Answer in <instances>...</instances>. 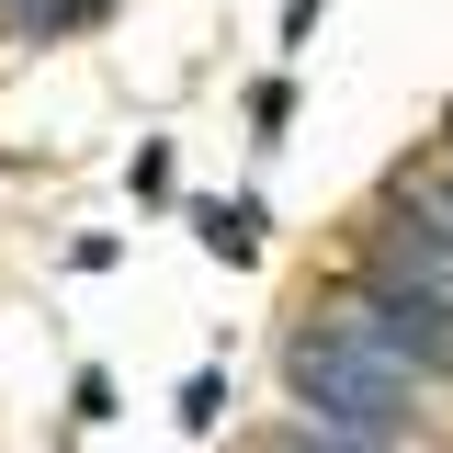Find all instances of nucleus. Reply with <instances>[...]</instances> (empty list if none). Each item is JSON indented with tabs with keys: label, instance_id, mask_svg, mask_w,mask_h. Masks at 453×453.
I'll list each match as a JSON object with an SVG mask.
<instances>
[{
	"label": "nucleus",
	"instance_id": "nucleus-3",
	"mask_svg": "<svg viewBox=\"0 0 453 453\" xmlns=\"http://www.w3.org/2000/svg\"><path fill=\"white\" fill-rule=\"evenodd\" d=\"M226 419V374L216 363H204V374H193V386H181V431H193V442H204V431H216Z\"/></svg>",
	"mask_w": 453,
	"mask_h": 453
},
{
	"label": "nucleus",
	"instance_id": "nucleus-1",
	"mask_svg": "<svg viewBox=\"0 0 453 453\" xmlns=\"http://www.w3.org/2000/svg\"><path fill=\"white\" fill-rule=\"evenodd\" d=\"M283 374H295V396H318L329 419H363V431L396 419V374L363 351V329H306L295 351H283Z\"/></svg>",
	"mask_w": 453,
	"mask_h": 453
},
{
	"label": "nucleus",
	"instance_id": "nucleus-4",
	"mask_svg": "<svg viewBox=\"0 0 453 453\" xmlns=\"http://www.w3.org/2000/svg\"><path fill=\"white\" fill-rule=\"evenodd\" d=\"M68 408H80V419H113V374H103V363H80V386H68Z\"/></svg>",
	"mask_w": 453,
	"mask_h": 453
},
{
	"label": "nucleus",
	"instance_id": "nucleus-2",
	"mask_svg": "<svg viewBox=\"0 0 453 453\" xmlns=\"http://www.w3.org/2000/svg\"><path fill=\"white\" fill-rule=\"evenodd\" d=\"M193 238L216 250L226 273H250V261H261V204H250V193H216V204H193Z\"/></svg>",
	"mask_w": 453,
	"mask_h": 453
},
{
	"label": "nucleus",
	"instance_id": "nucleus-5",
	"mask_svg": "<svg viewBox=\"0 0 453 453\" xmlns=\"http://www.w3.org/2000/svg\"><path fill=\"white\" fill-rule=\"evenodd\" d=\"M283 113H295V91H283V80H261V91H250V125H261V148L283 136Z\"/></svg>",
	"mask_w": 453,
	"mask_h": 453
},
{
	"label": "nucleus",
	"instance_id": "nucleus-7",
	"mask_svg": "<svg viewBox=\"0 0 453 453\" xmlns=\"http://www.w3.org/2000/svg\"><path fill=\"white\" fill-rule=\"evenodd\" d=\"M318 12H329V0H283V46H295V35H318Z\"/></svg>",
	"mask_w": 453,
	"mask_h": 453
},
{
	"label": "nucleus",
	"instance_id": "nucleus-6",
	"mask_svg": "<svg viewBox=\"0 0 453 453\" xmlns=\"http://www.w3.org/2000/svg\"><path fill=\"white\" fill-rule=\"evenodd\" d=\"M136 193H148V204H170V148H159V136L136 148Z\"/></svg>",
	"mask_w": 453,
	"mask_h": 453
}]
</instances>
